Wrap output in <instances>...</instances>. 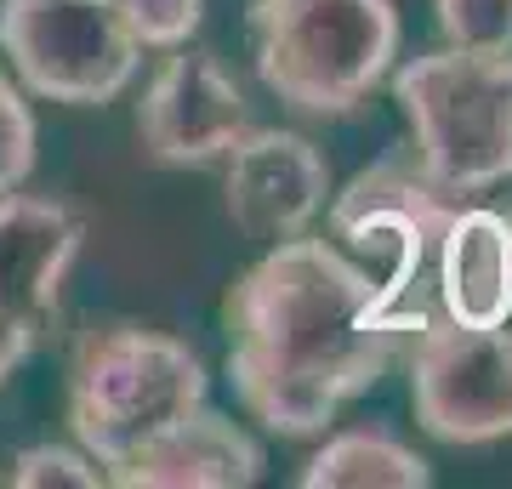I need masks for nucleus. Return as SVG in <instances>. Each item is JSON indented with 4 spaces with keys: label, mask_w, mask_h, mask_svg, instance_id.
I'll return each instance as SVG.
<instances>
[{
    "label": "nucleus",
    "mask_w": 512,
    "mask_h": 489,
    "mask_svg": "<svg viewBox=\"0 0 512 489\" xmlns=\"http://www.w3.org/2000/svg\"><path fill=\"white\" fill-rule=\"evenodd\" d=\"M399 57L393 0H251V63L291 114H353Z\"/></svg>",
    "instance_id": "nucleus-3"
},
{
    "label": "nucleus",
    "mask_w": 512,
    "mask_h": 489,
    "mask_svg": "<svg viewBox=\"0 0 512 489\" xmlns=\"http://www.w3.org/2000/svg\"><path fill=\"white\" fill-rule=\"evenodd\" d=\"M211 393L200 353L148 325H97L69 359V433L97 467H120L137 444L200 410Z\"/></svg>",
    "instance_id": "nucleus-4"
},
{
    "label": "nucleus",
    "mask_w": 512,
    "mask_h": 489,
    "mask_svg": "<svg viewBox=\"0 0 512 489\" xmlns=\"http://www.w3.org/2000/svg\"><path fill=\"white\" fill-rule=\"evenodd\" d=\"M29 353H35V325H29V319H18V313L0 308V387L18 376Z\"/></svg>",
    "instance_id": "nucleus-18"
},
{
    "label": "nucleus",
    "mask_w": 512,
    "mask_h": 489,
    "mask_svg": "<svg viewBox=\"0 0 512 489\" xmlns=\"http://www.w3.org/2000/svg\"><path fill=\"white\" fill-rule=\"evenodd\" d=\"M444 46H512V0H433Z\"/></svg>",
    "instance_id": "nucleus-17"
},
{
    "label": "nucleus",
    "mask_w": 512,
    "mask_h": 489,
    "mask_svg": "<svg viewBox=\"0 0 512 489\" xmlns=\"http://www.w3.org/2000/svg\"><path fill=\"white\" fill-rule=\"evenodd\" d=\"M410 160L450 200L512 182V46H439L393 74Z\"/></svg>",
    "instance_id": "nucleus-2"
},
{
    "label": "nucleus",
    "mask_w": 512,
    "mask_h": 489,
    "mask_svg": "<svg viewBox=\"0 0 512 489\" xmlns=\"http://www.w3.org/2000/svg\"><path fill=\"white\" fill-rule=\"evenodd\" d=\"M410 404L439 444L512 438V325L467 330L433 313L410 347Z\"/></svg>",
    "instance_id": "nucleus-7"
},
{
    "label": "nucleus",
    "mask_w": 512,
    "mask_h": 489,
    "mask_svg": "<svg viewBox=\"0 0 512 489\" xmlns=\"http://www.w3.org/2000/svg\"><path fill=\"white\" fill-rule=\"evenodd\" d=\"M456 205L461 200H450L416 171L410 148L359 171L330 200V234L370 273V319L387 336H416L439 313L433 262H439L444 222Z\"/></svg>",
    "instance_id": "nucleus-5"
},
{
    "label": "nucleus",
    "mask_w": 512,
    "mask_h": 489,
    "mask_svg": "<svg viewBox=\"0 0 512 489\" xmlns=\"http://www.w3.org/2000/svg\"><path fill=\"white\" fill-rule=\"evenodd\" d=\"M29 171H35V114H29V97L0 57V194L23 188Z\"/></svg>",
    "instance_id": "nucleus-16"
},
{
    "label": "nucleus",
    "mask_w": 512,
    "mask_h": 489,
    "mask_svg": "<svg viewBox=\"0 0 512 489\" xmlns=\"http://www.w3.org/2000/svg\"><path fill=\"white\" fill-rule=\"evenodd\" d=\"M268 455L234 416L211 404L177 416L171 427L137 444V450L109 467V484L120 489H245L262 478Z\"/></svg>",
    "instance_id": "nucleus-10"
},
{
    "label": "nucleus",
    "mask_w": 512,
    "mask_h": 489,
    "mask_svg": "<svg viewBox=\"0 0 512 489\" xmlns=\"http://www.w3.org/2000/svg\"><path fill=\"white\" fill-rule=\"evenodd\" d=\"M86 245L80 211L46 194H0V308L46 325L57 313L63 279Z\"/></svg>",
    "instance_id": "nucleus-11"
},
{
    "label": "nucleus",
    "mask_w": 512,
    "mask_h": 489,
    "mask_svg": "<svg viewBox=\"0 0 512 489\" xmlns=\"http://www.w3.org/2000/svg\"><path fill=\"white\" fill-rule=\"evenodd\" d=\"M12 484L18 489H103L109 472L97 467L80 444H29L12 461Z\"/></svg>",
    "instance_id": "nucleus-15"
},
{
    "label": "nucleus",
    "mask_w": 512,
    "mask_h": 489,
    "mask_svg": "<svg viewBox=\"0 0 512 489\" xmlns=\"http://www.w3.org/2000/svg\"><path fill=\"white\" fill-rule=\"evenodd\" d=\"M0 57L29 97L69 109L114 103L143 69L109 0H0Z\"/></svg>",
    "instance_id": "nucleus-6"
},
{
    "label": "nucleus",
    "mask_w": 512,
    "mask_h": 489,
    "mask_svg": "<svg viewBox=\"0 0 512 489\" xmlns=\"http://www.w3.org/2000/svg\"><path fill=\"white\" fill-rule=\"evenodd\" d=\"M109 6L126 23V35L148 52H171V46L194 40L205 18V0H109Z\"/></svg>",
    "instance_id": "nucleus-14"
},
{
    "label": "nucleus",
    "mask_w": 512,
    "mask_h": 489,
    "mask_svg": "<svg viewBox=\"0 0 512 489\" xmlns=\"http://www.w3.org/2000/svg\"><path fill=\"white\" fill-rule=\"evenodd\" d=\"M399 336L370 319V273L330 239H274L228 290V381L245 416L313 438L370 393Z\"/></svg>",
    "instance_id": "nucleus-1"
},
{
    "label": "nucleus",
    "mask_w": 512,
    "mask_h": 489,
    "mask_svg": "<svg viewBox=\"0 0 512 489\" xmlns=\"http://www.w3.org/2000/svg\"><path fill=\"white\" fill-rule=\"evenodd\" d=\"M433 296L450 325H512V217L490 205H456L433 262Z\"/></svg>",
    "instance_id": "nucleus-12"
},
{
    "label": "nucleus",
    "mask_w": 512,
    "mask_h": 489,
    "mask_svg": "<svg viewBox=\"0 0 512 489\" xmlns=\"http://www.w3.org/2000/svg\"><path fill=\"white\" fill-rule=\"evenodd\" d=\"M228 217L245 239H291L325 211L330 165L302 131L251 126L228 154Z\"/></svg>",
    "instance_id": "nucleus-9"
},
{
    "label": "nucleus",
    "mask_w": 512,
    "mask_h": 489,
    "mask_svg": "<svg viewBox=\"0 0 512 489\" xmlns=\"http://www.w3.org/2000/svg\"><path fill=\"white\" fill-rule=\"evenodd\" d=\"M251 126V103L234 74L217 63V52H200L188 40L171 46L137 103V137L160 165H211Z\"/></svg>",
    "instance_id": "nucleus-8"
},
{
    "label": "nucleus",
    "mask_w": 512,
    "mask_h": 489,
    "mask_svg": "<svg viewBox=\"0 0 512 489\" xmlns=\"http://www.w3.org/2000/svg\"><path fill=\"white\" fill-rule=\"evenodd\" d=\"M302 489H427L433 467L382 427H348L325 438L296 472Z\"/></svg>",
    "instance_id": "nucleus-13"
}]
</instances>
